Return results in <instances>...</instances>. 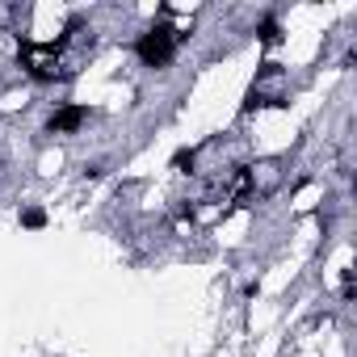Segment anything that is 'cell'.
I'll return each instance as SVG.
<instances>
[{"label": "cell", "mask_w": 357, "mask_h": 357, "mask_svg": "<svg viewBox=\"0 0 357 357\" xmlns=\"http://www.w3.org/2000/svg\"><path fill=\"white\" fill-rule=\"evenodd\" d=\"M84 118H89V114H84V109H76V105H72V109H59V114L51 118V130H76Z\"/></svg>", "instance_id": "7a4b0ae2"}, {"label": "cell", "mask_w": 357, "mask_h": 357, "mask_svg": "<svg viewBox=\"0 0 357 357\" xmlns=\"http://www.w3.org/2000/svg\"><path fill=\"white\" fill-rule=\"evenodd\" d=\"M139 59L147 63V68H164L168 59H172V51H176V30L172 26H151L143 38H139Z\"/></svg>", "instance_id": "6da1fadb"}]
</instances>
